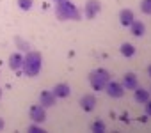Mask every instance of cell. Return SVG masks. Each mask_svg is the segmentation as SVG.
<instances>
[{
  "instance_id": "cell-1",
  "label": "cell",
  "mask_w": 151,
  "mask_h": 133,
  "mask_svg": "<svg viewBox=\"0 0 151 133\" xmlns=\"http://www.w3.org/2000/svg\"><path fill=\"white\" fill-rule=\"evenodd\" d=\"M55 16L60 20V21H66V20H73V21H78L82 20V13L78 11V7L75 6L69 0H60L55 6Z\"/></svg>"
},
{
  "instance_id": "cell-2",
  "label": "cell",
  "mask_w": 151,
  "mask_h": 133,
  "mask_svg": "<svg viewBox=\"0 0 151 133\" xmlns=\"http://www.w3.org/2000/svg\"><path fill=\"white\" fill-rule=\"evenodd\" d=\"M43 66V57L39 51H27L22 62V69L27 77H37Z\"/></svg>"
},
{
  "instance_id": "cell-3",
  "label": "cell",
  "mask_w": 151,
  "mask_h": 133,
  "mask_svg": "<svg viewBox=\"0 0 151 133\" xmlns=\"http://www.w3.org/2000/svg\"><path fill=\"white\" fill-rule=\"evenodd\" d=\"M109 82H110V73L105 68H98L89 73V84L96 91H105V85Z\"/></svg>"
},
{
  "instance_id": "cell-4",
  "label": "cell",
  "mask_w": 151,
  "mask_h": 133,
  "mask_svg": "<svg viewBox=\"0 0 151 133\" xmlns=\"http://www.w3.org/2000/svg\"><path fill=\"white\" fill-rule=\"evenodd\" d=\"M105 91H107V94L110 96V98H123L124 96V92H126V89L123 87V84H119V82H114V80H110L107 85H105Z\"/></svg>"
},
{
  "instance_id": "cell-5",
  "label": "cell",
  "mask_w": 151,
  "mask_h": 133,
  "mask_svg": "<svg viewBox=\"0 0 151 133\" xmlns=\"http://www.w3.org/2000/svg\"><path fill=\"white\" fill-rule=\"evenodd\" d=\"M100 11H101V4L98 2V0H87L86 6H84V16L87 20H93Z\"/></svg>"
},
{
  "instance_id": "cell-6",
  "label": "cell",
  "mask_w": 151,
  "mask_h": 133,
  "mask_svg": "<svg viewBox=\"0 0 151 133\" xmlns=\"http://www.w3.org/2000/svg\"><path fill=\"white\" fill-rule=\"evenodd\" d=\"M29 117L32 119V122H37V124H41V122L46 119L45 107H41V105H32V107H30V110H29Z\"/></svg>"
},
{
  "instance_id": "cell-7",
  "label": "cell",
  "mask_w": 151,
  "mask_h": 133,
  "mask_svg": "<svg viewBox=\"0 0 151 133\" xmlns=\"http://www.w3.org/2000/svg\"><path fill=\"white\" fill-rule=\"evenodd\" d=\"M96 96L94 94H86V96H82V99H80V107H82V110L84 112H93L94 108H96Z\"/></svg>"
},
{
  "instance_id": "cell-8",
  "label": "cell",
  "mask_w": 151,
  "mask_h": 133,
  "mask_svg": "<svg viewBox=\"0 0 151 133\" xmlns=\"http://www.w3.org/2000/svg\"><path fill=\"white\" fill-rule=\"evenodd\" d=\"M123 87L126 89V91H133V89H137L139 87V80H137V75L135 73H126L124 77H123Z\"/></svg>"
},
{
  "instance_id": "cell-9",
  "label": "cell",
  "mask_w": 151,
  "mask_h": 133,
  "mask_svg": "<svg viewBox=\"0 0 151 133\" xmlns=\"http://www.w3.org/2000/svg\"><path fill=\"white\" fill-rule=\"evenodd\" d=\"M55 94L52 92V91H43L41 94H39V101H41V107H45V108H50V107H53L55 105Z\"/></svg>"
},
{
  "instance_id": "cell-10",
  "label": "cell",
  "mask_w": 151,
  "mask_h": 133,
  "mask_svg": "<svg viewBox=\"0 0 151 133\" xmlns=\"http://www.w3.org/2000/svg\"><path fill=\"white\" fill-rule=\"evenodd\" d=\"M135 20V16H133V11L132 9H121V13H119V21H121V25L123 27H130V23Z\"/></svg>"
},
{
  "instance_id": "cell-11",
  "label": "cell",
  "mask_w": 151,
  "mask_h": 133,
  "mask_svg": "<svg viewBox=\"0 0 151 133\" xmlns=\"http://www.w3.org/2000/svg\"><path fill=\"white\" fill-rule=\"evenodd\" d=\"M52 92L55 94V98H68V96L71 94V89H69L68 84H57Z\"/></svg>"
},
{
  "instance_id": "cell-12",
  "label": "cell",
  "mask_w": 151,
  "mask_h": 133,
  "mask_svg": "<svg viewBox=\"0 0 151 133\" xmlns=\"http://www.w3.org/2000/svg\"><path fill=\"white\" fill-rule=\"evenodd\" d=\"M144 30H146V25H144L142 21H139V20H133V21L130 23V32H132L135 37H140V36H144Z\"/></svg>"
},
{
  "instance_id": "cell-13",
  "label": "cell",
  "mask_w": 151,
  "mask_h": 133,
  "mask_svg": "<svg viewBox=\"0 0 151 133\" xmlns=\"http://www.w3.org/2000/svg\"><path fill=\"white\" fill-rule=\"evenodd\" d=\"M22 62H23V57L20 53H13L9 57V68L14 69V71H18V69H22Z\"/></svg>"
},
{
  "instance_id": "cell-14",
  "label": "cell",
  "mask_w": 151,
  "mask_h": 133,
  "mask_svg": "<svg viewBox=\"0 0 151 133\" xmlns=\"http://www.w3.org/2000/svg\"><path fill=\"white\" fill-rule=\"evenodd\" d=\"M133 92H135L133 96H135V101H137V103H146V101L149 99V92H147L146 89H142V87H140V89H139V87L133 89Z\"/></svg>"
},
{
  "instance_id": "cell-15",
  "label": "cell",
  "mask_w": 151,
  "mask_h": 133,
  "mask_svg": "<svg viewBox=\"0 0 151 133\" xmlns=\"http://www.w3.org/2000/svg\"><path fill=\"white\" fill-rule=\"evenodd\" d=\"M119 50H121V55H123V57H126V59H130V57H133V55H135V46H133L132 43H123Z\"/></svg>"
},
{
  "instance_id": "cell-16",
  "label": "cell",
  "mask_w": 151,
  "mask_h": 133,
  "mask_svg": "<svg viewBox=\"0 0 151 133\" xmlns=\"http://www.w3.org/2000/svg\"><path fill=\"white\" fill-rule=\"evenodd\" d=\"M105 129H107V128H105V122H103V121H100V119H98V121H94V122L91 124V131H94V133H103Z\"/></svg>"
},
{
  "instance_id": "cell-17",
  "label": "cell",
  "mask_w": 151,
  "mask_h": 133,
  "mask_svg": "<svg viewBox=\"0 0 151 133\" xmlns=\"http://www.w3.org/2000/svg\"><path fill=\"white\" fill-rule=\"evenodd\" d=\"M16 4L22 11H30L34 6V0H16Z\"/></svg>"
},
{
  "instance_id": "cell-18",
  "label": "cell",
  "mask_w": 151,
  "mask_h": 133,
  "mask_svg": "<svg viewBox=\"0 0 151 133\" xmlns=\"http://www.w3.org/2000/svg\"><path fill=\"white\" fill-rule=\"evenodd\" d=\"M140 11L144 14H151V0H140Z\"/></svg>"
},
{
  "instance_id": "cell-19",
  "label": "cell",
  "mask_w": 151,
  "mask_h": 133,
  "mask_svg": "<svg viewBox=\"0 0 151 133\" xmlns=\"http://www.w3.org/2000/svg\"><path fill=\"white\" fill-rule=\"evenodd\" d=\"M16 43H18V48H20V50H23V51H29V48H30V46H29V43L22 41L20 37H16Z\"/></svg>"
},
{
  "instance_id": "cell-20",
  "label": "cell",
  "mask_w": 151,
  "mask_h": 133,
  "mask_svg": "<svg viewBox=\"0 0 151 133\" xmlns=\"http://www.w3.org/2000/svg\"><path fill=\"white\" fill-rule=\"evenodd\" d=\"M29 131H30V133H43L45 129H43L41 126H37V122H34V124L29 126Z\"/></svg>"
},
{
  "instance_id": "cell-21",
  "label": "cell",
  "mask_w": 151,
  "mask_h": 133,
  "mask_svg": "<svg viewBox=\"0 0 151 133\" xmlns=\"http://www.w3.org/2000/svg\"><path fill=\"white\" fill-rule=\"evenodd\" d=\"M144 107H146V114L151 117V99H147V101L144 103Z\"/></svg>"
},
{
  "instance_id": "cell-22",
  "label": "cell",
  "mask_w": 151,
  "mask_h": 133,
  "mask_svg": "<svg viewBox=\"0 0 151 133\" xmlns=\"http://www.w3.org/2000/svg\"><path fill=\"white\" fill-rule=\"evenodd\" d=\"M4 126H6V122H4V119H2V117H0V131L4 129Z\"/></svg>"
},
{
  "instance_id": "cell-23",
  "label": "cell",
  "mask_w": 151,
  "mask_h": 133,
  "mask_svg": "<svg viewBox=\"0 0 151 133\" xmlns=\"http://www.w3.org/2000/svg\"><path fill=\"white\" fill-rule=\"evenodd\" d=\"M147 75H149V77H151V64H149V66H147Z\"/></svg>"
},
{
  "instance_id": "cell-24",
  "label": "cell",
  "mask_w": 151,
  "mask_h": 133,
  "mask_svg": "<svg viewBox=\"0 0 151 133\" xmlns=\"http://www.w3.org/2000/svg\"><path fill=\"white\" fill-rule=\"evenodd\" d=\"M0 98H2V89H0Z\"/></svg>"
},
{
  "instance_id": "cell-25",
  "label": "cell",
  "mask_w": 151,
  "mask_h": 133,
  "mask_svg": "<svg viewBox=\"0 0 151 133\" xmlns=\"http://www.w3.org/2000/svg\"><path fill=\"white\" fill-rule=\"evenodd\" d=\"M53 2H60V0H53Z\"/></svg>"
}]
</instances>
